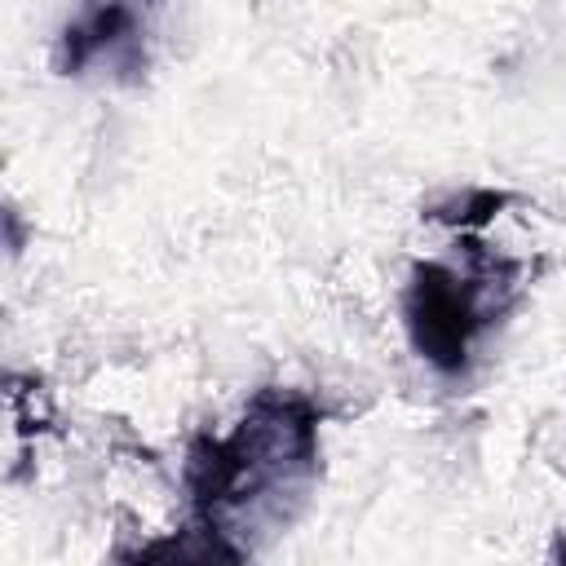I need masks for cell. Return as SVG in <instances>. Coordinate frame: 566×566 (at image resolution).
I'll list each match as a JSON object with an SVG mask.
<instances>
[{
    "mask_svg": "<svg viewBox=\"0 0 566 566\" xmlns=\"http://www.w3.org/2000/svg\"><path fill=\"white\" fill-rule=\"evenodd\" d=\"M164 0H80L57 35L62 75L137 84L150 66V31Z\"/></svg>",
    "mask_w": 566,
    "mask_h": 566,
    "instance_id": "3957f363",
    "label": "cell"
},
{
    "mask_svg": "<svg viewBox=\"0 0 566 566\" xmlns=\"http://www.w3.org/2000/svg\"><path fill=\"white\" fill-rule=\"evenodd\" d=\"M314 398L296 389H256L230 433H199L186 451L190 535L208 557L239 562L261 535L287 526L318 478Z\"/></svg>",
    "mask_w": 566,
    "mask_h": 566,
    "instance_id": "6da1fadb",
    "label": "cell"
},
{
    "mask_svg": "<svg viewBox=\"0 0 566 566\" xmlns=\"http://www.w3.org/2000/svg\"><path fill=\"white\" fill-rule=\"evenodd\" d=\"M464 265L420 261L402 296V323L411 349L442 376L469 371L478 336L500 323L517 292V261L500 256L482 239H460Z\"/></svg>",
    "mask_w": 566,
    "mask_h": 566,
    "instance_id": "7a4b0ae2",
    "label": "cell"
}]
</instances>
